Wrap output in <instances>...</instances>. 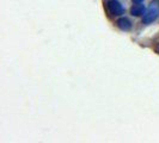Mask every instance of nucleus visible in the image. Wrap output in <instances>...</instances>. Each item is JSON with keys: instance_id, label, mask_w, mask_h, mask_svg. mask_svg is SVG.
<instances>
[{"instance_id": "nucleus-1", "label": "nucleus", "mask_w": 159, "mask_h": 143, "mask_svg": "<svg viewBox=\"0 0 159 143\" xmlns=\"http://www.w3.org/2000/svg\"><path fill=\"white\" fill-rule=\"evenodd\" d=\"M159 16V6L157 5H152L151 7L147 10V12L143 15V24H150L154 22Z\"/></svg>"}, {"instance_id": "nucleus-2", "label": "nucleus", "mask_w": 159, "mask_h": 143, "mask_svg": "<svg viewBox=\"0 0 159 143\" xmlns=\"http://www.w3.org/2000/svg\"><path fill=\"white\" fill-rule=\"evenodd\" d=\"M107 8L111 16H121L123 15V7L117 0H108L107 1Z\"/></svg>"}, {"instance_id": "nucleus-3", "label": "nucleus", "mask_w": 159, "mask_h": 143, "mask_svg": "<svg viewBox=\"0 0 159 143\" xmlns=\"http://www.w3.org/2000/svg\"><path fill=\"white\" fill-rule=\"evenodd\" d=\"M117 26H119L121 30H123V31H128L130 28H132V23H130V20L128 19V18H120L119 20H117Z\"/></svg>"}, {"instance_id": "nucleus-4", "label": "nucleus", "mask_w": 159, "mask_h": 143, "mask_svg": "<svg viewBox=\"0 0 159 143\" xmlns=\"http://www.w3.org/2000/svg\"><path fill=\"white\" fill-rule=\"evenodd\" d=\"M130 13L135 17L143 16V15H145V6H143V5H140V4H135L133 7L130 8Z\"/></svg>"}, {"instance_id": "nucleus-5", "label": "nucleus", "mask_w": 159, "mask_h": 143, "mask_svg": "<svg viewBox=\"0 0 159 143\" xmlns=\"http://www.w3.org/2000/svg\"><path fill=\"white\" fill-rule=\"evenodd\" d=\"M141 1H143V0H133V2H134V4H140Z\"/></svg>"}]
</instances>
